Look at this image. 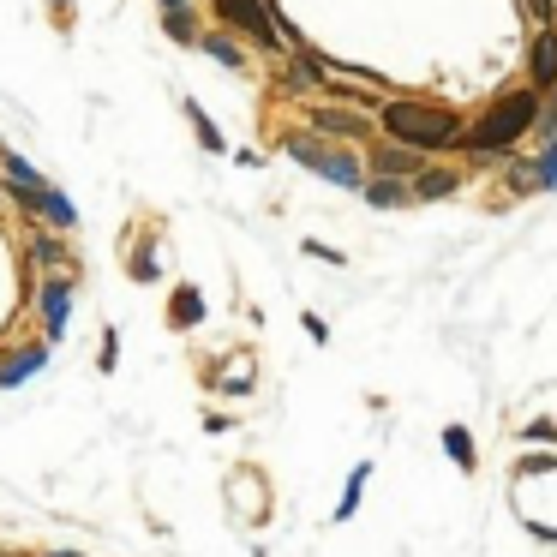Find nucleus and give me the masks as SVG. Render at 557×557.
Listing matches in <instances>:
<instances>
[{
    "label": "nucleus",
    "mask_w": 557,
    "mask_h": 557,
    "mask_svg": "<svg viewBox=\"0 0 557 557\" xmlns=\"http://www.w3.org/2000/svg\"><path fill=\"white\" fill-rule=\"evenodd\" d=\"M462 126H468V114L450 108V102H432V96H396L390 90L384 108H378V132L408 144V150H420V156H450L456 162Z\"/></svg>",
    "instance_id": "obj_1"
},
{
    "label": "nucleus",
    "mask_w": 557,
    "mask_h": 557,
    "mask_svg": "<svg viewBox=\"0 0 557 557\" xmlns=\"http://www.w3.org/2000/svg\"><path fill=\"white\" fill-rule=\"evenodd\" d=\"M276 144H282L306 174H318V180H330V186H342V192H360V186H366V162H360V150H348V144H330V138H318V132H306V126L282 132Z\"/></svg>",
    "instance_id": "obj_2"
},
{
    "label": "nucleus",
    "mask_w": 557,
    "mask_h": 557,
    "mask_svg": "<svg viewBox=\"0 0 557 557\" xmlns=\"http://www.w3.org/2000/svg\"><path fill=\"white\" fill-rule=\"evenodd\" d=\"M276 0H204V12H210V24H222V30H234L246 48H258L264 60H282L288 54V36L276 30V12H270Z\"/></svg>",
    "instance_id": "obj_3"
},
{
    "label": "nucleus",
    "mask_w": 557,
    "mask_h": 557,
    "mask_svg": "<svg viewBox=\"0 0 557 557\" xmlns=\"http://www.w3.org/2000/svg\"><path fill=\"white\" fill-rule=\"evenodd\" d=\"M300 126L306 132H318V138H330V144H348V150H366L372 138H378V114H366V108H348V102H300Z\"/></svg>",
    "instance_id": "obj_4"
},
{
    "label": "nucleus",
    "mask_w": 557,
    "mask_h": 557,
    "mask_svg": "<svg viewBox=\"0 0 557 557\" xmlns=\"http://www.w3.org/2000/svg\"><path fill=\"white\" fill-rule=\"evenodd\" d=\"M72 288H78V276H72V270H48V276L36 282V324H42L48 348L66 336V318H72Z\"/></svg>",
    "instance_id": "obj_5"
},
{
    "label": "nucleus",
    "mask_w": 557,
    "mask_h": 557,
    "mask_svg": "<svg viewBox=\"0 0 557 557\" xmlns=\"http://www.w3.org/2000/svg\"><path fill=\"white\" fill-rule=\"evenodd\" d=\"M468 180H474V174H468L462 162H450V156H426V168H420L408 186H414V204H444V198H462Z\"/></svg>",
    "instance_id": "obj_6"
},
{
    "label": "nucleus",
    "mask_w": 557,
    "mask_h": 557,
    "mask_svg": "<svg viewBox=\"0 0 557 557\" xmlns=\"http://www.w3.org/2000/svg\"><path fill=\"white\" fill-rule=\"evenodd\" d=\"M522 198H540V174H534V156L528 150H516V156H504L492 168V210L522 204Z\"/></svg>",
    "instance_id": "obj_7"
},
{
    "label": "nucleus",
    "mask_w": 557,
    "mask_h": 557,
    "mask_svg": "<svg viewBox=\"0 0 557 557\" xmlns=\"http://www.w3.org/2000/svg\"><path fill=\"white\" fill-rule=\"evenodd\" d=\"M360 162H366V174H384V180H414V174L426 168L420 150H408V144H396V138H384V132L360 150Z\"/></svg>",
    "instance_id": "obj_8"
},
{
    "label": "nucleus",
    "mask_w": 557,
    "mask_h": 557,
    "mask_svg": "<svg viewBox=\"0 0 557 557\" xmlns=\"http://www.w3.org/2000/svg\"><path fill=\"white\" fill-rule=\"evenodd\" d=\"M24 264L30 270H72L78 276V258H72V246H66V234L60 228H48V222H36V228H24Z\"/></svg>",
    "instance_id": "obj_9"
},
{
    "label": "nucleus",
    "mask_w": 557,
    "mask_h": 557,
    "mask_svg": "<svg viewBox=\"0 0 557 557\" xmlns=\"http://www.w3.org/2000/svg\"><path fill=\"white\" fill-rule=\"evenodd\" d=\"M252 384H258L252 348H228L216 366H204V390H216V396H252Z\"/></svg>",
    "instance_id": "obj_10"
},
{
    "label": "nucleus",
    "mask_w": 557,
    "mask_h": 557,
    "mask_svg": "<svg viewBox=\"0 0 557 557\" xmlns=\"http://www.w3.org/2000/svg\"><path fill=\"white\" fill-rule=\"evenodd\" d=\"M228 504H234V516H240L246 528L270 522V492H264V474H258V468H234V474H228Z\"/></svg>",
    "instance_id": "obj_11"
},
{
    "label": "nucleus",
    "mask_w": 557,
    "mask_h": 557,
    "mask_svg": "<svg viewBox=\"0 0 557 557\" xmlns=\"http://www.w3.org/2000/svg\"><path fill=\"white\" fill-rule=\"evenodd\" d=\"M522 78H528L534 90H557V24H540V30L528 36V66H522Z\"/></svg>",
    "instance_id": "obj_12"
},
{
    "label": "nucleus",
    "mask_w": 557,
    "mask_h": 557,
    "mask_svg": "<svg viewBox=\"0 0 557 557\" xmlns=\"http://www.w3.org/2000/svg\"><path fill=\"white\" fill-rule=\"evenodd\" d=\"M6 198H12V204H18L24 216H36V222L60 228V234H72V222H78V216H72V204H66V198H60L54 186H42V192H6Z\"/></svg>",
    "instance_id": "obj_13"
},
{
    "label": "nucleus",
    "mask_w": 557,
    "mask_h": 557,
    "mask_svg": "<svg viewBox=\"0 0 557 557\" xmlns=\"http://www.w3.org/2000/svg\"><path fill=\"white\" fill-rule=\"evenodd\" d=\"M48 366V342H18L12 354H0V390H18L24 378H36Z\"/></svg>",
    "instance_id": "obj_14"
},
{
    "label": "nucleus",
    "mask_w": 557,
    "mask_h": 557,
    "mask_svg": "<svg viewBox=\"0 0 557 557\" xmlns=\"http://www.w3.org/2000/svg\"><path fill=\"white\" fill-rule=\"evenodd\" d=\"M198 48H204L210 60H222L228 72H246V42H240L234 30H222V24H204V36H198Z\"/></svg>",
    "instance_id": "obj_15"
},
{
    "label": "nucleus",
    "mask_w": 557,
    "mask_h": 557,
    "mask_svg": "<svg viewBox=\"0 0 557 557\" xmlns=\"http://www.w3.org/2000/svg\"><path fill=\"white\" fill-rule=\"evenodd\" d=\"M360 198H366L372 210H408V204H414V186H408V180H384V174H366Z\"/></svg>",
    "instance_id": "obj_16"
},
{
    "label": "nucleus",
    "mask_w": 557,
    "mask_h": 557,
    "mask_svg": "<svg viewBox=\"0 0 557 557\" xmlns=\"http://www.w3.org/2000/svg\"><path fill=\"white\" fill-rule=\"evenodd\" d=\"M444 456H450L462 474H474V468H480V444H474V432H468V426H444Z\"/></svg>",
    "instance_id": "obj_17"
},
{
    "label": "nucleus",
    "mask_w": 557,
    "mask_h": 557,
    "mask_svg": "<svg viewBox=\"0 0 557 557\" xmlns=\"http://www.w3.org/2000/svg\"><path fill=\"white\" fill-rule=\"evenodd\" d=\"M204 24H210V18H198V6H186V12H162V30H168L180 48H198Z\"/></svg>",
    "instance_id": "obj_18"
},
{
    "label": "nucleus",
    "mask_w": 557,
    "mask_h": 557,
    "mask_svg": "<svg viewBox=\"0 0 557 557\" xmlns=\"http://www.w3.org/2000/svg\"><path fill=\"white\" fill-rule=\"evenodd\" d=\"M516 480H557V450H528L516 462Z\"/></svg>",
    "instance_id": "obj_19"
},
{
    "label": "nucleus",
    "mask_w": 557,
    "mask_h": 557,
    "mask_svg": "<svg viewBox=\"0 0 557 557\" xmlns=\"http://www.w3.org/2000/svg\"><path fill=\"white\" fill-rule=\"evenodd\" d=\"M528 156H534L540 192H557V138H540V150H528Z\"/></svg>",
    "instance_id": "obj_20"
},
{
    "label": "nucleus",
    "mask_w": 557,
    "mask_h": 557,
    "mask_svg": "<svg viewBox=\"0 0 557 557\" xmlns=\"http://www.w3.org/2000/svg\"><path fill=\"white\" fill-rule=\"evenodd\" d=\"M366 480H372V462H360V468L348 474V492H342V504H336V522H348V516L360 510V492H366Z\"/></svg>",
    "instance_id": "obj_21"
},
{
    "label": "nucleus",
    "mask_w": 557,
    "mask_h": 557,
    "mask_svg": "<svg viewBox=\"0 0 557 557\" xmlns=\"http://www.w3.org/2000/svg\"><path fill=\"white\" fill-rule=\"evenodd\" d=\"M516 444H528V450H557V420H528V426L516 432Z\"/></svg>",
    "instance_id": "obj_22"
},
{
    "label": "nucleus",
    "mask_w": 557,
    "mask_h": 557,
    "mask_svg": "<svg viewBox=\"0 0 557 557\" xmlns=\"http://www.w3.org/2000/svg\"><path fill=\"white\" fill-rule=\"evenodd\" d=\"M198 312H204V306H198V294H192V288H180V294H174V306H168V324H174V330H192V324H198Z\"/></svg>",
    "instance_id": "obj_23"
},
{
    "label": "nucleus",
    "mask_w": 557,
    "mask_h": 557,
    "mask_svg": "<svg viewBox=\"0 0 557 557\" xmlns=\"http://www.w3.org/2000/svg\"><path fill=\"white\" fill-rule=\"evenodd\" d=\"M186 120H192V132L204 138V150H222V132L210 126V114H198V102H186Z\"/></svg>",
    "instance_id": "obj_24"
},
{
    "label": "nucleus",
    "mask_w": 557,
    "mask_h": 557,
    "mask_svg": "<svg viewBox=\"0 0 557 557\" xmlns=\"http://www.w3.org/2000/svg\"><path fill=\"white\" fill-rule=\"evenodd\" d=\"M516 6H522V18H528L534 30H540V24H557V0H516Z\"/></svg>",
    "instance_id": "obj_25"
},
{
    "label": "nucleus",
    "mask_w": 557,
    "mask_h": 557,
    "mask_svg": "<svg viewBox=\"0 0 557 557\" xmlns=\"http://www.w3.org/2000/svg\"><path fill=\"white\" fill-rule=\"evenodd\" d=\"M534 138H557V90H546V102H540V120H534Z\"/></svg>",
    "instance_id": "obj_26"
},
{
    "label": "nucleus",
    "mask_w": 557,
    "mask_h": 557,
    "mask_svg": "<svg viewBox=\"0 0 557 557\" xmlns=\"http://www.w3.org/2000/svg\"><path fill=\"white\" fill-rule=\"evenodd\" d=\"M300 324H306V336H312V342H330V324H324V318H318V312H306V318H300Z\"/></svg>",
    "instance_id": "obj_27"
},
{
    "label": "nucleus",
    "mask_w": 557,
    "mask_h": 557,
    "mask_svg": "<svg viewBox=\"0 0 557 557\" xmlns=\"http://www.w3.org/2000/svg\"><path fill=\"white\" fill-rule=\"evenodd\" d=\"M186 6H198V0H156V12H186Z\"/></svg>",
    "instance_id": "obj_28"
},
{
    "label": "nucleus",
    "mask_w": 557,
    "mask_h": 557,
    "mask_svg": "<svg viewBox=\"0 0 557 557\" xmlns=\"http://www.w3.org/2000/svg\"><path fill=\"white\" fill-rule=\"evenodd\" d=\"M0 557H24V552H6V546H0Z\"/></svg>",
    "instance_id": "obj_29"
},
{
    "label": "nucleus",
    "mask_w": 557,
    "mask_h": 557,
    "mask_svg": "<svg viewBox=\"0 0 557 557\" xmlns=\"http://www.w3.org/2000/svg\"><path fill=\"white\" fill-rule=\"evenodd\" d=\"M48 557H78V552H48Z\"/></svg>",
    "instance_id": "obj_30"
},
{
    "label": "nucleus",
    "mask_w": 557,
    "mask_h": 557,
    "mask_svg": "<svg viewBox=\"0 0 557 557\" xmlns=\"http://www.w3.org/2000/svg\"><path fill=\"white\" fill-rule=\"evenodd\" d=\"M0 198H6V192H0Z\"/></svg>",
    "instance_id": "obj_31"
}]
</instances>
